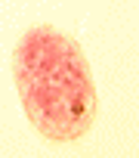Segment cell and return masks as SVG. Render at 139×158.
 Masks as SVG:
<instances>
[{"label":"cell","mask_w":139,"mask_h":158,"mask_svg":"<svg viewBox=\"0 0 139 158\" xmlns=\"http://www.w3.org/2000/svg\"><path fill=\"white\" fill-rule=\"evenodd\" d=\"M16 81L31 121L53 139H74L93 118V84L81 50L59 31L37 28L16 50Z\"/></svg>","instance_id":"obj_1"}]
</instances>
